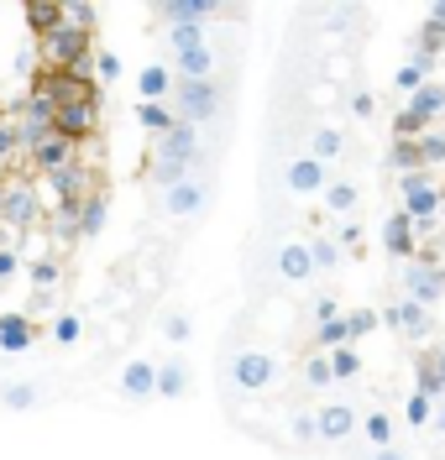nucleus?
I'll return each mask as SVG.
<instances>
[{"label":"nucleus","instance_id":"obj_1","mask_svg":"<svg viewBox=\"0 0 445 460\" xmlns=\"http://www.w3.org/2000/svg\"><path fill=\"white\" fill-rule=\"evenodd\" d=\"M398 194H404V215L414 220V230H435L441 226V189L419 172H398Z\"/></svg>","mask_w":445,"mask_h":460},{"label":"nucleus","instance_id":"obj_2","mask_svg":"<svg viewBox=\"0 0 445 460\" xmlns=\"http://www.w3.org/2000/svg\"><path fill=\"white\" fill-rule=\"evenodd\" d=\"M174 105L178 115H183V126H205V120H215L220 115V89H215V79H178L174 84Z\"/></svg>","mask_w":445,"mask_h":460},{"label":"nucleus","instance_id":"obj_3","mask_svg":"<svg viewBox=\"0 0 445 460\" xmlns=\"http://www.w3.org/2000/svg\"><path fill=\"white\" fill-rule=\"evenodd\" d=\"M94 120H100V89L85 94V100H68V105H53V137L63 142H79L94 131Z\"/></svg>","mask_w":445,"mask_h":460},{"label":"nucleus","instance_id":"obj_4","mask_svg":"<svg viewBox=\"0 0 445 460\" xmlns=\"http://www.w3.org/2000/svg\"><path fill=\"white\" fill-rule=\"evenodd\" d=\"M272 376H278V361L267 356V350H236V361H231V382H236L241 393H263L272 387Z\"/></svg>","mask_w":445,"mask_h":460},{"label":"nucleus","instance_id":"obj_5","mask_svg":"<svg viewBox=\"0 0 445 460\" xmlns=\"http://www.w3.org/2000/svg\"><path fill=\"white\" fill-rule=\"evenodd\" d=\"M404 293H409V304H419V309H430V304H441L445 298V267H435V261H424V267H404Z\"/></svg>","mask_w":445,"mask_h":460},{"label":"nucleus","instance_id":"obj_6","mask_svg":"<svg viewBox=\"0 0 445 460\" xmlns=\"http://www.w3.org/2000/svg\"><path fill=\"white\" fill-rule=\"evenodd\" d=\"M48 53L63 63V74H68V79H85V68H89V37H85V31L58 27L53 37H48Z\"/></svg>","mask_w":445,"mask_h":460},{"label":"nucleus","instance_id":"obj_7","mask_svg":"<svg viewBox=\"0 0 445 460\" xmlns=\"http://www.w3.org/2000/svg\"><path fill=\"white\" fill-rule=\"evenodd\" d=\"M53 131V100L48 94H27L22 105V131H16V146H37Z\"/></svg>","mask_w":445,"mask_h":460},{"label":"nucleus","instance_id":"obj_8","mask_svg":"<svg viewBox=\"0 0 445 460\" xmlns=\"http://www.w3.org/2000/svg\"><path fill=\"white\" fill-rule=\"evenodd\" d=\"M356 419H361V413H356L352 402H325V408L315 413V434H320L325 445H341V439L356 434Z\"/></svg>","mask_w":445,"mask_h":460},{"label":"nucleus","instance_id":"obj_9","mask_svg":"<svg viewBox=\"0 0 445 460\" xmlns=\"http://www.w3.org/2000/svg\"><path fill=\"white\" fill-rule=\"evenodd\" d=\"M283 183H289V194H325L330 168H320L315 157H294V163H283Z\"/></svg>","mask_w":445,"mask_h":460},{"label":"nucleus","instance_id":"obj_10","mask_svg":"<svg viewBox=\"0 0 445 460\" xmlns=\"http://www.w3.org/2000/svg\"><path fill=\"white\" fill-rule=\"evenodd\" d=\"M272 267H278V278H283V283H309V278H315L309 241H283V246H278V257H272Z\"/></svg>","mask_w":445,"mask_h":460},{"label":"nucleus","instance_id":"obj_11","mask_svg":"<svg viewBox=\"0 0 445 460\" xmlns=\"http://www.w3.org/2000/svg\"><path fill=\"white\" fill-rule=\"evenodd\" d=\"M157 11H163V22H168V27H205V22L220 16V5H215V0H168V5H157Z\"/></svg>","mask_w":445,"mask_h":460},{"label":"nucleus","instance_id":"obj_12","mask_svg":"<svg viewBox=\"0 0 445 460\" xmlns=\"http://www.w3.org/2000/svg\"><path fill=\"white\" fill-rule=\"evenodd\" d=\"M168 215H174V220H189V215H200V209H205V183H200V178H183V183H174V189H168Z\"/></svg>","mask_w":445,"mask_h":460},{"label":"nucleus","instance_id":"obj_13","mask_svg":"<svg viewBox=\"0 0 445 460\" xmlns=\"http://www.w3.org/2000/svg\"><path fill=\"white\" fill-rule=\"evenodd\" d=\"M409 111H414L419 120L430 126V131H435V120L445 115V84H435V79H424V84H419L414 94H409Z\"/></svg>","mask_w":445,"mask_h":460},{"label":"nucleus","instance_id":"obj_14","mask_svg":"<svg viewBox=\"0 0 445 460\" xmlns=\"http://www.w3.org/2000/svg\"><path fill=\"white\" fill-rule=\"evenodd\" d=\"M356 434H361V445H367V450H393V419H387L383 408L361 413V419H356Z\"/></svg>","mask_w":445,"mask_h":460},{"label":"nucleus","instance_id":"obj_15","mask_svg":"<svg viewBox=\"0 0 445 460\" xmlns=\"http://www.w3.org/2000/svg\"><path fill=\"white\" fill-rule=\"evenodd\" d=\"M383 246L393 252V257H414V220H409L404 209L383 220Z\"/></svg>","mask_w":445,"mask_h":460},{"label":"nucleus","instance_id":"obj_16","mask_svg":"<svg viewBox=\"0 0 445 460\" xmlns=\"http://www.w3.org/2000/svg\"><path fill=\"white\" fill-rule=\"evenodd\" d=\"M393 330H404L409 341H424V335H430V309H419V304H409V298H398V304H393Z\"/></svg>","mask_w":445,"mask_h":460},{"label":"nucleus","instance_id":"obj_17","mask_svg":"<svg viewBox=\"0 0 445 460\" xmlns=\"http://www.w3.org/2000/svg\"><path fill=\"white\" fill-rule=\"evenodd\" d=\"M309 146H315L309 157H315L320 168H330V163H341V157H346V137H341L335 126H315V137H309Z\"/></svg>","mask_w":445,"mask_h":460},{"label":"nucleus","instance_id":"obj_18","mask_svg":"<svg viewBox=\"0 0 445 460\" xmlns=\"http://www.w3.org/2000/svg\"><path fill=\"white\" fill-rule=\"evenodd\" d=\"M325 204H330V215L352 220V215H356V204H361V189H356L352 178H330V183H325Z\"/></svg>","mask_w":445,"mask_h":460},{"label":"nucleus","instance_id":"obj_19","mask_svg":"<svg viewBox=\"0 0 445 460\" xmlns=\"http://www.w3.org/2000/svg\"><path fill=\"white\" fill-rule=\"evenodd\" d=\"M68 152H74V142H63V137H53V131H48L42 142L31 146V163H37L42 172H63V163H68Z\"/></svg>","mask_w":445,"mask_h":460},{"label":"nucleus","instance_id":"obj_20","mask_svg":"<svg viewBox=\"0 0 445 460\" xmlns=\"http://www.w3.org/2000/svg\"><path fill=\"white\" fill-rule=\"evenodd\" d=\"M137 89L147 94V105H163V94H174V74H168L163 63H147V68L137 74Z\"/></svg>","mask_w":445,"mask_h":460},{"label":"nucleus","instance_id":"obj_21","mask_svg":"<svg viewBox=\"0 0 445 460\" xmlns=\"http://www.w3.org/2000/svg\"><path fill=\"white\" fill-rule=\"evenodd\" d=\"M178 79H215V48H189V53H178Z\"/></svg>","mask_w":445,"mask_h":460},{"label":"nucleus","instance_id":"obj_22","mask_svg":"<svg viewBox=\"0 0 445 460\" xmlns=\"http://www.w3.org/2000/svg\"><path fill=\"white\" fill-rule=\"evenodd\" d=\"M152 382H157V367H152V361H131V367L120 372V387H126V398H147Z\"/></svg>","mask_w":445,"mask_h":460},{"label":"nucleus","instance_id":"obj_23","mask_svg":"<svg viewBox=\"0 0 445 460\" xmlns=\"http://www.w3.org/2000/svg\"><path fill=\"white\" fill-rule=\"evenodd\" d=\"M414 393L419 398H445V382H441V372H435V356H430V350H424V356H419V367H414Z\"/></svg>","mask_w":445,"mask_h":460},{"label":"nucleus","instance_id":"obj_24","mask_svg":"<svg viewBox=\"0 0 445 460\" xmlns=\"http://www.w3.org/2000/svg\"><path fill=\"white\" fill-rule=\"evenodd\" d=\"M27 27L42 31V37H53V31L63 27V5H53V0H37V5H27Z\"/></svg>","mask_w":445,"mask_h":460},{"label":"nucleus","instance_id":"obj_25","mask_svg":"<svg viewBox=\"0 0 445 460\" xmlns=\"http://www.w3.org/2000/svg\"><path fill=\"white\" fill-rule=\"evenodd\" d=\"M325 361H330V376H335V382H352V376H361V350H356V345L325 350Z\"/></svg>","mask_w":445,"mask_h":460},{"label":"nucleus","instance_id":"obj_26","mask_svg":"<svg viewBox=\"0 0 445 460\" xmlns=\"http://www.w3.org/2000/svg\"><path fill=\"white\" fill-rule=\"evenodd\" d=\"M183 387H189V372H183V361H168V367H157V382H152V393H163V398H183Z\"/></svg>","mask_w":445,"mask_h":460},{"label":"nucleus","instance_id":"obj_27","mask_svg":"<svg viewBox=\"0 0 445 460\" xmlns=\"http://www.w3.org/2000/svg\"><path fill=\"white\" fill-rule=\"evenodd\" d=\"M0 215H5V226H27L31 220V194L27 189H11V194L0 199Z\"/></svg>","mask_w":445,"mask_h":460},{"label":"nucleus","instance_id":"obj_28","mask_svg":"<svg viewBox=\"0 0 445 460\" xmlns=\"http://www.w3.org/2000/svg\"><path fill=\"white\" fill-rule=\"evenodd\" d=\"M137 120H142L147 131H157V137L174 131V111H168V105H147V100H142V105H137Z\"/></svg>","mask_w":445,"mask_h":460},{"label":"nucleus","instance_id":"obj_29","mask_svg":"<svg viewBox=\"0 0 445 460\" xmlns=\"http://www.w3.org/2000/svg\"><path fill=\"white\" fill-rule=\"evenodd\" d=\"M414 146H419V168H441L445 163V131H424Z\"/></svg>","mask_w":445,"mask_h":460},{"label":"nucleus","instance_id":"obj_30","mask_svg":"<svg viewBox=\"0 0 445 460\" xmlns=\"http://www.w3.org/2000/svg\"><path fill=\"white\" fill-rule=\"evenodd\" d=\"M309 261H315V272H335L341 267V246L330 235H320V241H309Z\"/></svg>","mask_w":445,"mask_h":460},{"label":"nucleus","instance_id":"obj_31","mask_svg":"<svg viewBox=\"0 0 445 460\" xmlns=\"http://www.w3.org/2000/svg\"><path fill=\"white\" fill-rule=\"evenodd\" d=\"M387 168L393 172H419V146L414 142H393L387 146Z\"/></svg>","mask_w":445,"mask_h":460},{"label":"nucleus","instance_id":"obj_32","mask_svg":"<svg viewBox=\"0 0 445 460\" xmlns=\"http://www.w3.org/2000/svg\"><path fill=\"white\" fill-rule=\"evenodd\" d=\"M404 419H409V429H430V419H435V402L419 398V393H409V402H404Z\"/></svg>","mask_w":445,"mask_h":460},{"label":"nucleus","instance_id":"obj_33","mask_svg":"<svg viewBox=\"0 0 445 460\" xmlns=\"http://www.w3.org/2000/svg\"><path fill=\"white\" fill-rule=\"evenodd\" d=\"M94 22H100V16H94V5H85V0H79V5H63V27H68V31H85V37H89Z\"/></svg>","mask_w":445,"mask_h":460},{"label":"nucleus","instance_id":"obj_34","mask_svg":"<svg viewBox=\"0 0 445 460\" xmlns=\"http://www.w3.org/2000/svg\"><path fill=\"white\" fill-rule=\"evenodd\" d=\"M304 387H335V376H330V361L320 356V350L304 361Z\"/></svg>","mask_w":445,"mask_h":460},{"label":"nucleus","instance_id":"obj_35","mask_svg":"<svg viewBox=\"0 0 445 460\" xmlns=\"http://www.w3.org/2000/svg\"><path fill=\"white\" fill-rule=\"evenodd\" d=\"M0 341H5V350H22V345H27V319L5 314V319H0Z\"/></svg>","mask_w":445,"mask_h":460},{"label":"nucleus","instance_id":"obj_36","mask_svg":"<svg viewBox=\"0 0 445 460\" xmlns=\"http://www.w3.org/2000/svg\"><path fill=\"white\" fill-rule=\"evenodd\" d=\"M178 53H189V48H205V27H168Z\"/></svg>","mask_w":445,"mask_h":460},{"label":"nucleus","instance_id":"obj_37","mask_svg":"<svg viewBox=\"0 0 445 460\" xmlns=\"http://www.w3.org/2000/svg\"><path fill=\"white\" fill-rule=\"evenodd\" d=\"M79 226H85L89 235H94V230H105V199H100V194H94V199L79 209Z\"/></svg>","mask_w":445,"mask_h":460},{"label":"nucleus","instance_id":"obj_38","mask_svg":"<svg viewBox=\"0 0 445 460\" xmlns=\"http://www.w3.org/2000/svg\"><path fill=\"white\" fill-rule=\"evenodd\" d=\"M341 319H346L352 341H361V335H372V324H378V314H372V309H352V314H341Z\"/></svg>","mask_w":445,"mask_h":460},{"label":"nucleus","instance_id":"obj_39","mask_svg":"<svg viewBox=\"0 0 445 460\" xmlns=\"http://www.w3.org/2000/svg\"><path fill=\"white\" fill-rule=\"evenodd\" d=\"M27 278H31L37 288H53V283H58V261H31Z\"/></svg>","mask_w":445,"mask_h":460},{"label":"nucleus","instance_id":"obj_40","mask_svg":"<svg viewBox=\"0 0 445 460\" xmlns=\"http://www.w3.org/2000/svg\"><path fill=\"white\" fill-rule=\"evenodd\" d=\"M393 84L404 89V94H414V89L424 84V74H419L414 63H398V74H393Z\"/></svg>","mask_w":445,"mask_h":460},{"label":"nucleus","instance_id":"obj_41","mask_svg":"<svg viewBox=\"0 0 445 460\" xmlns=\"http://www.w3.org/2000/svg\"><path fill=\"white\" fill-rule=\"evenodd\" d=\"M294 439L298 445H320V434H315V413H294Z\"/></svg>","mask_w":445,"mask_h":460},{"label":"nucleus","instance_id":"obj_42","mask_svg":"<svg viewBox=\"0 0 445 460\" xmlns=\"http://www.w3.org/2000/svg\"><path fill=\"white\" fill-rule=\"evenodd\" d=\"M341 319V298H315V324H330Z\"/></svg>","mask_w":445,"mask_h":460},{"label":"nucleus","instance_id":"obj_43","mask_svg":"<svg viewBox=\"0 0 445 460\" xmlns=\"http://www.w3.org/2000/svg\"><path fill=\"white\" fill-rule=\"evenodd\" d=\"M53 335H58L63 345H74V341H79V319H74V314H58V324H53Z\"/></svg>","mask_w":445,"mask_h":460},{"label":"nucleus","instance_id":"obj_44","mask_svg":"<svg viewBox=\"0 0 445 460\" xmlns=\"http://www.w3.org/2000/svg\"><path fill=\"white\" fill-rule=\"evenodd\" d=\"M352 111L361 115V120H372V115H378V100H372L367 89H356V94H352Z\"/></svg>","mask_w":445,"mask_h":460},{"label":"nucleus","instance_id":"obj_45","mask_svg":"<svg viewBox=\"0 0 445 460\" xmlns=\"http://www.w3.org/2000/svg\"><path fill=\"white\" fill-rule=\"evenodd\" d=\"M94 68H100V79H120V58L116 53H100L94 58Z\"/></svg>","mask_w":445,"mask_h":460},{"label":"nucleus","instance_id":"obj_46","mask_svg":"<svg viewBox=\"0 0 445 460\" xmlns=\"http://www.w3.org/2000/svg\"><path fill=\"white\" fill-rule=\"evenodd\" d=\"M163 330H168V341H189V319H183V314H168Z\"/></svg>","mask_w":445,"mask_h":460},{"label":"nucleus","instance_id":"obj_47","mask_svg":"<svg viewBox=\"0 0 445 460\" xmlns=\"http://www.w3.org/2000/svg\"><path fill=\"white\" fill-rule=\"evenodd\" d=\"M409 63H414V68H419V74H424V79L435 74V53H430V48H419V53L409 58Z\"/></svg>","mask_w":445,"mask_h":460},{"label":"nucleus","instance_id":"obj_48","mask_svg":"<svg viewBox=\"0 0 445 460\" xmlns=\"http://www.w3.org/2000/svg\"><path fill=\"white\" fill-rule=\"evenodd\" d=\"M11 152H16V131H5V126H0V163H5Z\"/></svg>","mask_w":445,"mask_h":460},{"label":"nucleus","instance_id":"obj_49","mask_svg":"<svg viewBox=\"0 0 445 460\" xmlns=\"http://www.w3.org/2000/svg\"><path fill=\"white\" fill-rule=\"evenodd\" d=\"M372 460H409V456H404V450L393 445V450H372Z\"/></svg>","mask_w":445,"mask_h":460},{"label":"nucleus","instance_id":"obj_50","mask_svg":"<svg viewBox=\"0 0 445 460\" xmlns=\"http://www.w3.org/2000/svg\"><path fill=\"white\" fill-rule=\"evenodd\" d=\"M430 356H435V372H441V382H445V345H435Z\"/></svg>","mask_w":445,"mask_h":460},{"label":"nucleus","instance_id":"obj_51","mask_svg":"<svg viewBox=\"0 0 445 460\" xmlns=\"http://www.w3.org/2000/svg\"><path fill=\"white\" fill-rule=\"evenodd\" d=\"M11 272H16V257H5V252H0V278H11Z\"/></svg>","mask_w":445,"mask_h":460},{"label":"nucleus","instance_id":"obj_52","mask_svg":"<svg viewBox=\"0 0 445 460\" xmlns=\"http://www.w3.org/2000/svg\"><path fill=\"white\" fill-rule=\"evenodd\" d=\"M435 429H441V434H445V408H441V419H435Z\"/></svg>","mask_w":445,"mask_h":460},{"label":"nucleus","instance_id":"obj_53","mask_svg":"<svg viewBox=\"0 0 445 460\" xmlns=\"http://www.w3.org/2000/svg\"><path fill=\"white\" fill-rule=\"evenodd\" d=\"M441 220H445V199H441Z\"/></svg>","mask_w":445,"mask_h":460},{"label":"nucleus","instance_id":"obj_54","mask_svg":"<svg viewBox=\"0 0 445 460\" xmlns=\"http://www.w3.org/2000/svg\"><path fill=\"white\" fill-rule=\"evenodd\" d=\"M0 199H5V194H0Z\"/></svg>","mask_w":445,"mask_h":460}]
</instances>
